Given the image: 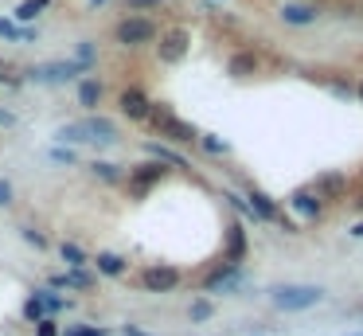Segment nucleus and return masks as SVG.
<instances>
[{"label":"nucleus","instance_id":"1","mask_svg":"<svg viewBox=\"0 0 363 336\" xmlns=\"http://www.w3.org/2000/svg\"><path fill=\"white\" fill-rule=\"evenodd\" d=\"M59 145H113L118 141V126L110 118H101V114H90L82 121H70L55 133Z\"/></svg>","mask_w":363,"mask_h":336},{"label":"nucleus","instance_id":"2","mask_svg":"<svg viewBox=\"0 0 363 336\" xmlns=\"http://www.w3.org/2000/svg\"><path fill=\"white\" fill-rule=\"evenodd\" d=\"M270 301L285 313L297 309H313L316 301H324V289L321 286H273L270 289Z\"/></svg>","mask_w":363,"mask_h":336},{"label":"nucleus","instance_id":"3","mask_svg":"<svg viewBox=\"0 0 363 336\" xmlns=\"http://www.w3.org/2000/svg\"><path fill=\"white\" fill-rule=\"evenodd\" d=\"M78 75H86V67H82V63H75V59L39 63V67H32V71H27V78H32V83H43V86H59V83H70V78H78Z\"/></svg>","mask_w":363,"mask_h":336},{"label":"nucleus","instance_id":"4","mask_svg":"<svg viewBox=\"0 0 363 336\" xmlns=\"http://www.w3.org/2000/svg\"><path fill=\"white\" fill-rule=\"evenodd\" d=\"M156 40V24L144 16H129L118 24V43H125V47H141V43H152Z\"/></svg>","mask_w":363,"mask_h":336},{"label":"nucleus","instance_id":"5","mask_svg":"<svg viewBox=\"0 0 363 336\" xmlns=\"http://www.w3.org/2000/svg\"><path fill=\"white\" fill-rule=\"evenodd\" d=\"M152 118V126L161 129L164 137H172V141H195V129L187 126V121H180V118H172L168 109H152L149 114Z\"/></svg>","mask_w":363,"mask_h":336},{"label":"nucleus","instance_id":"6","mask_svg":"<svg viewBox=\"0 0 363 336\" xmlns=\"http://www.w3.org/2000/svg\"><path fill=\"white\" fill-rule=\"evenodd\" d=\"M141 286L149 289V294H168V289L180 286V270H172V266H149L141 274Z\"/></svg>","mask_w":363,"mask_h":336},{"label":"nucleus","instance_id":"7","mask_svg":"<svg viewBox=\"0 0 363 336\" xmlns=\"http://www.w3.org/2000/svg\"><path fill=\"white\" fill-rule=\"evenodd\" d=\"M121 114H125V118H133V121H141V118H149L152 114V102L144 98L141 90H121Z\"/></svg>","mask_w":363,"mask_h":336},{"label":"nucleus","instance_id":"8","mask_svg":"<svg viewBox=\"0 0 363 336\" xmlns=\"http://www.w3.org/2000/svg\"><path fill=\"white\" fill-rule=\"evenodd\" d=\"M51 286H55V289H90L94 277L86 274V270H67V274H55V277H51Z\"/></svg>","mask_w":363,"mask_h":336},{"label":"nucleus","instance_id":"9","mask_svg":"<svg viewBox=\"0 0 363 336\" xmlns=\"http://www.w3.org/2000/svg\"><path fill=\"white\" fill-rule=\"evenodd\" d=\"M94 266H98V274H106V277H121V274H125V258L113 254V251H101L98 258H94Z\"/></svg>","mask_w":363,"mask_h":336},{"label":"nucleus","instance_id":"10","mask_svg":"<svg viewBox=\"0 0 363 336\" xmlns=\"http://www.w3.org/2000/svg\"><path fill=\"white\" fill-rule=\"evenodd\" d=\"M184 51H187V35L184 32H168V35H164V47H161V59L164 63H176Z\"/></svg>","mask_w":363,"mask_h":336},{"label":"nucleus","instance_id":"11","mask_svg":"<svg viewBox=\"0 0 363 336\" xmlns=\"http://www.w3.org/2000/svg\"><path fill=\"white\" fill-rule=\"evenodd\" d=\"M98 102H101V83L98 78H82V83H78V106L94 109Z\"/></svg>","mask_w":363,"mask_h":336},{"label":"nucleus","instance_id":"12","mask_svg":"<svg viewBox=\"0 0 363 336\" xmlns=\"http://www.w3.org/2000/svg\"><path fill=\"white\" fill-rule=\"evenodd\" d=\"M235 286H242V274H238V266H227V270H219V274L207 282V289H235Z\"/></svg>","mask_w":363,"mask_h":336},{"label":"nucleus","instance_id":"13","mask_svg":"<svg viewBox=\"0 0 363 336\" xmlns=\"http://www.w3.org/2000/svg\"><path fill=\"white\" fill-rule=\"evenodd\" d=\"M32 297L43 305V313H59V309H67V297H59L55 289H35Z\"/></svg>","mask_w":363,"mask_h":336},{"label":"nucleus","instance_id":"14","mask_svg":"<svg viewBox=\"0 0 363 336\" xmlns=\"http://www.w3.org/2000/svg\"><path fill=\"white\" fill-rule=\"evenodd\" d=\"M0 40H16V43L35 40V28H16L12 20H0Z\"/></svg>","mask_w":363,"mask_h":336},{"label":"nucleus","instance_id":"15","mask_svg":"<svg viewBox=\"0 0 363 336\" xmlns=\"http://www.w3.org/2000/svg\"><path fill=\"white\" fill-rule=\"evenodd\" d=\"M281 20H285V24H313L316 12H313V8H304V4H289V8L281 12Z\"/></svg>","mask_w":363,"mask_h":336},{"label":"nucleus","instance_id":"16","mask_svg":"<svg viewBox=\"0 0 363 336\" xmlns=\"http://www.w3.org/2000/svg\"><path fill=\"white\" fill-rule=\"evenodd\" d=\"M161 176H164L161 164H141V172H133V188L141 192V188H149L152 180H161Z\"/></svg>","mask_w":363,"mask_h":336},{"label":"nucleus","instance_id":"17","mask_svg":"<svg viewBox=\"0 0 363 336\" xmlns=\"http://www.w3.org/2000/svg\"><path fill=\"white\" fill-rule=\"evenodd\" d=\"M250 211H254L258 219H273V215H278V208H273V200H266L262 192H250Z\"/></svg>","mask_w":363,"mask_h":336},{"label":"nucleus","instance_id":"18","mask_svg":"<svg viewBox=\"0 0 363 336\" xmlns=\"http://www.w3.org/2000/svg\"><path fill=\"white\" fill-rule=\"evenodd\" d=\"M47 4H51V0H24V4L16 8V20H20V24H32V20L39 16V12L47 8Z\"/></svg>","mask_w":363,"mask_h":336},{"label":"nucleus","instance_id":"19","mask_svg":"<svg viewBox=\"0 0 363 336\" xmlns=\"http://www.w3.org/2000/svg\"><path fill=\"white\" fill-rule=\"evenodd\" d=\"M293 211H297V215L316 219V215H321V203H316V196H293Z\"/></svg>","mask_w":363,"mask_h":336},{"label":"nucleus","instance_id":"20","mask_svg":"<svg viewBox=\"0 0 363 336\" xmlns=\"http://www.w3.org/2000/svg\"><path fill=\"white\" fill-rule=\"evenodd\" d=\"M63 262H67L70 270H82V266H86L82 246H78V243H63Z\"/></svg>","mask_w":363,"mask_h":336},{"label":"nucleus","instance_id":"21","mask_svg":"<svg viewBox=\"0 0 363 336\" xmlns=\"http://www.w3.org/2000/svg\"><path fill=\"white\" fill-rule=\"evenodd\" d=\"M149 152L156 160H164V164H176V168H187V160L180 157V152H172V149H164V145H149Z\"/></svg>","mask_w":363,"mask_h":336},{"label":"nucleus","instance_id":"22","mask_svg":"<svg viewBox=\"0 0 363 336\" xmlns=\"http://www.w3.org/2000/svg\"><path fill=\"white\" fill-rule=\"evenodd\" d=\"M75 63H82L86 71L94 67V43H86V40L78 43V47H75Z\"/></svg>","mask_w":363,"mask_h":336},{"label":"nucleus","instance_id":"23","mask_svg":"<svg viewBox=\"0 0 363 336\" xmlns=\"http://www.w3.org/2000/svg\"><path fill=\"white\" fill-rule=\"evenodd\" d=\"M94 176H101V180H121V172H118V164H106V160H94Z\"/></svg>","mask_w":363,"mask_h":336},{"label":"nucleus","instance_id":"24","mask_svg":"<svg viewBox=\"0 0 363 336\" xmlns=\"http://www.w3.org/2000/svg\"><path fill=\"white\" fill-rule=\"evenodd\" d=\"M242 251H246V235H242V227H230V258H242Z\"/></svg>","mask_w":363,"mask_h":336},{"label":"nucleus","instance_id":"25","mask_svg":"<svg viewBox=\"0 0 363 336\" xmlns=\"http://www.w3.org/2000/svg\"><path fill=\"white\" fill-rule=\"evenodd\" d=\"M246 71H254V55H235L230 59V75H246Z\"/></svg>","mask_w":363,"mask_h":336},{"label":"nucleus","instance_id":"26","mask_svg":"<svg viewBox=\"0 0 363 336\" xmlns=\"http://www.w3.org/2000/svg\"><path fill=\"white\" fill-rule=\"evenodd\" d=\"M24 317H27V320H35V325H39V320H47V313H43V305L35 301V297H27V305H24Z\"/></svg>","mask_w":363,"mask_h":336},{"label":"nucleus","instance_id":"27","mask_svg":"<svg viewBox=\"0 0 363 336\" xmlns=\"http://www.w3.org/2000/svg\"><path fill=\"white\" fill-rule=\"evenodd\" d=\"M59 336H106V328H98V325H78V328H67V332H59Z\"/></svg>","mask_w":363,"mask_h":336},{"label":"nucleus","instance_id":"28","mask_svg":"<svg viewBox=\"0 0 363 336\" xmlns=\"http://www.w3.org/2000/svg\"><path fill=\"white\" fill-rule=\"evenodd\" d=\"M203 149H207V152H227V141H219V137L207 133V137H203Z\"/></svg>","mask_w":363,"mask_h":336},{"label":"nucleus","instance_id":"29","mask_svg":"<svg viewBox=\"0 0 363 336\" xmlns=\"http://www.w3.org/2000/svg\"><path fill=\"white\" fill-rule=\"evenodd\" d=\"M35 336H59V325H55V320H39V328H35Z\"/></svg>","mask_w":363,"mask_h":336},{"label":"nucleus","instance_id":"30","mask_svg":"<svg viewBox=\"0 0 363 336\" xmlns=\"http://www.w3.org/2000/svg\"><path fill=\"white\" fill-rule=\"evenodd\" d=\"M203 317H211V305H207V301H195V305H192V320H203Z\"/></svg>","mask_w":363,"mask_h":336},{"label":"nucleus","instance_id":"31","mask_svg":"<svg viewBox=\"0 0 363 336\" xmlns=\"http://www.w3.org/2000/svg\"><path fill=\"white\" fill-rule=\"evenodd\" d=\"M12 203V184L8 180H0V208H8Z\"/></svg>","mask_w":363,"mask_h":336},{"label":"nucleus","instance_id":"32","mask_svg":"<svg viewBox=\"0 0 363 336\" xmlns=\"http://www.w3.org/2000/svg\"><path fill=\"white\" fill-rule=\"evenodd\" d=\"M51 157H55V160H67V164H70V160H75V152H70V149H51Z\"/></svg>","mask_w":363,"mask_h":336},{"label":"nucleus","instance_id":"33","mask_svg":"<svg viewBox=\"0 0 363 336\" xmlns=\"http://www.w3.org/2000/svg\"><path fill=\"white\" fill-rule=\"evenodd\" d=\"M24 239H27V243H35V246H47V239L35 235V231H24Z\"/></svg>","mask_w":363,"mask_h":336},{"label":"nucleus","instance_id":"34","mask_svg":"<svg viewBox=\"0 0 363 336\" xmlns=\"http://www.w3.org/2000/svg\"><path fill=\"white\" fill-rule=\"evenodd\" d=\"M0 126H12V114H4V109H0Z\"/></svg>","mask_w":363,"mask_h":336},{"label":"nucleus","instance_id":"35","mask_svg":"<svg viewBox=\"0 0 363 336\" xmlns=\"http://www.w3.org/2000/svg\"><path fill=\"white\" fill-rule=\"evenodd\" d=\"M133 4H156V0H133Z\"/></svg>","mask_w":363,"mask_h":336},{"label":"nucleus","instance_id":"36","mask_svg":"<svg viewBox=\"0 0 363 336\" xmlns=\"http://www.w3.org/2000/svg\"><path fill=\"white\" fill-rule=\"evenodd\" d=\"M355 235H359V239H363V223H359V227H355Z\"/></svg>","mask_w":363,"mask_h":336},{"label":"nucleus","instance_id":"37","mask_svg":"<svg viewBox=\"0 0 363 336\" xmlns=\"http://www.w3.org/2000/svg\"><path fill=\"white\" fill-rule=\"evenodd\" d=\"M90 4H94V8H98V4H106V0H90Z\"/></svg>","mask_w":363,"mask_h":336},{"label":"nucleus","instance_id":"38","mask_svg":"<svg viewBox=\"0 0 363 336\" xmlns=\"http://www.w3.org/2000/svg\"><path fill=\"white\" fill-rule=\"evenodd\" d=\"M0 78H4V63H0Z\"/></svg>","mask_w":363,"mask_h":336},{"label":"nucleus","instance_id":"39","mask_svg":"<svg viewBox=\"0 0 363 336\" xmlns=\"http://www.w3.org/2000/svg\"><path fill=\"white\" fill-rule=\"evenodd\" d=\"M359 98H363V83H359Z\"/></svg>","mask_w":363,"mask_h":336},{"label":"nucleus","instance_id":"40","mask_svg":"<svg viewBox=\"0 0 363 336\" xmlns=\"http://www.w3.org/2000/svg\"><path fill=\"white\" fill-rule=\"evenodd\" d=\"M352 336H359V332H352Z\"/></svg>","mask_w":363,"mask_h":336}]
</instances>
